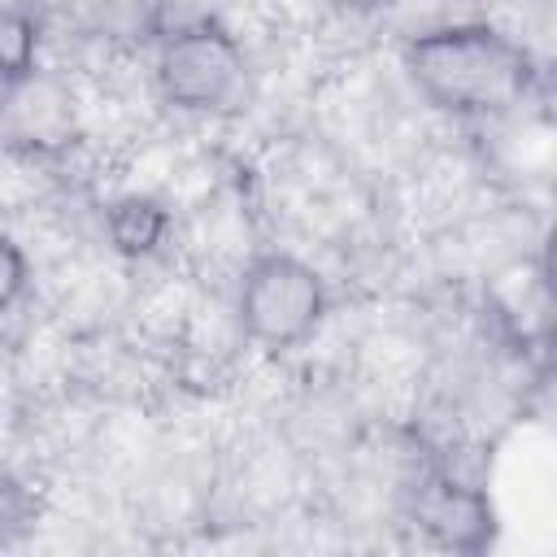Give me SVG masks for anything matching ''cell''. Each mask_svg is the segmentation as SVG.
Segmentation results:
<instances>
[{"label": "cell", "mask_w": 557, "mask_h": 557, "mask_svg": "<svg viewBox=\"0 0 557 557\" xmlns=\"http://www.w3.org/2000/svg\"><path fill=\"white\" fill-rule=\"evenodd\" d=\"M400 70L409 87L448 117H500L535 87L531 52L496 22H440L405 39Z\"/></svg>", "instance_id": "6da1fadb"}, {"label": "cell", "mask_w": 557, "mask_h": 557, "mask_svg": "<svg viewBox=\"0 0 557 557\" xmlns=\"http://www.w3.org/2000/svg\"><path fill=\"white\" fill-rule=\"evenodd\" d=\"M331 318V283L326 274L283 248L248 257L235 283V322L248 344L265 352L305 348L322 322Z\"/></svg>", "instance_id": "7a4b0ae2"}, {"label": "cell", "mask_w": 557, "mask_h": 557, "mask_svg": "<svg viewBox=\"0 0 557 557\" xmlns=\"http://www.w3.org/2000/svg\"><path fill=\"white\" fill-rule=\"evenodd\" d=\"M152 74L161 100L191 117L235 113L248 100V57L239 39L213 17L174 26L157 48Z\"/></svg>", "instance_id": "3957f363"}, {"label": "cell", "mask_w": 557, "mask_h": 557, "mask_svg": "<svg viewBox=\"0 0 557 557\" xmlns=\"http://www.w3.org/2000/svg\"><path fill=\"white\" fill-rule=\"evenodd\" d=\"M0 131H4V144L30 157L65 152L78 139L74 91L48 70H35L30 78L0 87Z\"/></svg>", "instance_id": "277c9868"}, {"label": "cell", "mask_w": 557, "mask_h": 557, "mask_svg": "<svg viewBox=\"0 0 557 557\" xmlns=\"http://www.w3.org/2000/svg\"><path fill=\"white\" fill-rule=\"evenodd\" d=\"M413 518H418V531L435 548H444V553L479 557L496 540V509H492V500L479 487H466V483H453V479L426 483L418 492Z\"/></svg>", "instance_id": "5b68a950"}, {"label": "cell", "mask_w": 557, "mask_h": 557, "mask_svg": "<svg viewBox=\"0 0 557 557\" xmlns=\"http://www.w3.org/2000/svg\"><path fill=\"white\" fill-rule=\"evenodd\" d=\"M170 226H174L170 209L148 191H126L104 209V239L126 261L157 257L170 239Z\"/></svg>", "instance_id": "8992f818"}, {"label": "cell", "mask_w": 557, "mask_h": 557, "mask_svg": "<svg viewBox=\"0 0 557 557\" xmlns=\"http://www.w3.org/2000/svg\"><path fill=\"white\" fill-rule=\"evenodd\" d=\"M39 44H44V17L22 9L17 0L0 4V87H13L35 70H44Z\"/></svg>", "instance_id": "52a82bcc"}, {"label": "cell", "mask_w": 557, "mask_h": 557, "mask_svg": "<svg viewBox=\"0 0 557 557\" xmlns=\"http://www.w3.org/2000/svg\"><path fill=\"white\" fill-rule=\"evenodd\" d=\"M26 292H30V257L9 231H0V318L13 313L26 300Z\"/></svg>", "instance_id": "ba28073f"}, {"label": "cell", "mask_w": 557, "mask_h": 557, "mask_svg": "<svg viewBox=\"0 0 557 557\" xmlns=\"http://www.w3.org/2000/svg\"><path fill=\"white\" fill-rule=\"evenodd\" d=\"M335 13H344V17H374L379 9H387L392 0H326Z\"/></svg>", "instance_id": "9c48e42d"}, {"label": "cell", "mask_w": 557, "mask_h": 557, "mask_svg": "<svg viewBox=\"0 0 557 557\" xmlns=\"http://www.w3.org/2000/svg\"><path fill=\"white\" fill-rule=\"evenodd\" d=\"M17 4H22V9H30V13H39V17H44V13H52V9H57V4H65V0H17Z\"/></svg>", "instance_id": "30bf717a"}]
</instances>
